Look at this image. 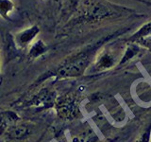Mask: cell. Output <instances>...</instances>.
<instances>
[{"label":"cell","instance_id":"obj_1","mask_svg":"<svg viewBox=\"0 0 151 142\" xmlns=\"http://www.w3.org/2000/svg\"><path fill=\"white\" fill-rule=\"evenodd\" d=\"M96 49V46L89 47L77 54L72 55L65 59L54 70V72H52V74L58 78H71L82 75L88 67Z\"/></svg>","mask_w":151,"mask_h":142},{"label":"cell","instance_id":"obj_2","mask_svg":"<svg viewBox=\"0 0 151 142\" xmlns=\"http://www.w3.org/2000/svg\"><path fill=\"white\" fill-rule=\"evenodd\" d=\"M56 108L59 116L66 120H71L77 117L78 113V106L77 101L73 96L66 95L60 98L56 102Z\"/></svg>","mask_w":151,"mask_h":142},{"label":"cell","instance_id":"obj_3","mask_svg":"<svg viewBox=\"0 0 151 142\" xmlns=\"http://www.w3.org/2000/svg\"><path fill=\"white\" fill-rule=\"evenodd\" d=\"M40 28L36 25L24 28L21 31L17 32L14 36V41H15L16 46L21 49L30 46L32 43L35 41L37 36L40 34Z\"/></svg>","mask_w":151,"mask_h":142},{"label":"cell","instance_id":"obj_4","mask_svg":"<svg viewBox=\"0 0 151 142\" xmlns=\"http://www.w3.org/2000/svg\"><path fill=\"white\" fill-rule=\"evenodd\" d=\"M116 14H117V12L113 11L111 8H109L108 6H106V5L97 4L88 12L87 20L99 21V20H102V19L108 18V17L114 16Z\"/></svg>","mask_w":151,"mask_h":142},{"label":"cell","instance_id":"obj_5","mask_svg":"<svg viewBox=\"0 0 151 142\" xmlns=\"http://www.w3.org/2000/svg\"><path fill=\"white\" fill-rule=\"evenodd\" d=\"M18 120V116L12 111L0 113V135L6 133L12 126L16 124Z\"/></svg>","mask_w":151,"mask_h":142},{"label":"cell","instance_id":"obj_6","mask_svg":"<svg viewBox=\"0 0 151 142\" xmlns=\"http://www.w3.org/2000/svg\"><path fill=\"white\" fill-rule=\"evenodd\" d=\"M31 130L29 129V126L26 124H14L6 132L9 138L12 139H21L29 135Z\"/></svg>","mask_w":151,"mask_h":142},{"label":"cell","instance_id":"obj_7","mask_svg":"<svg viewBox=\"0 0 151 142\" xmlns=\"http://www.w3.org/2000/svg\"><path fill=\"white\" fill-rule=\"evenodd\" d=\"M47 51V46L42 40H37L32 43L27 52V58L29 60H35L45 54Z\"/></svg>","mask_w":151,"mask_h":142},{"label":"cell","instance_id":"obj_8","mask_svg":"<svg viewBox=\"0 0 151 142\" xmlns=\"http://www.w3.org/2000/svg\"><path fill=\"white\" fill-rule=\"evenodd\" d=\"M14 12L15 4L13 0H0V17L7 21H11Z\"/></svg>","mask_w":151,"mask_h":142},{"label":"cell","instance_id":"obj_9","mask_svg":"<svg viewBox=\"0 0 151 142\" xmlns=\"http://www.w3.org/2000/svg\"><path fill=\"white\" fill-rule=\"evenodd\" d=\"M115 64V59L111 53L109 52H104L100 56L96 63V67L99 70H104L107 68L112 67Z\"/></svg>","mask_w":151,"mask_h":142},{"label":"cell","instance_id":"obj_10","mask_svg":"<svg viewBox=\"0 0 151 142\" xmlns=\"http://www.w3.org/2000/svg\"><path fill=\"white\" fill-rule=\"evenodd\" d=\"M140 51V47L137 46L136 44H130L127 46V49H126V52H125V54L124 56L122 57V60L120 62V64H125L127 63V62H129L130 59H132L133 57L138 53V52Z\"/></svg>","mask_w":151,"mask_h":142},{"label":"cell","instance_id":"obj_11","mask_svg":"<svg viewBox=\"0 0 151 142\" xmlns=\"http://www.w3.org/2000/svg\"><path fill=\"white\" fill-rule=\"evenodd\" d=\"M148 35H151V21L145 24L143 27H141L140 30L137 31L134 35H132L130 40L135 41L136 39H139V38L145 37V36H148Z\"/></svg>","mask_w":151,"mask_h":142},{"label":"cell","instance_id":"obj_12","mask_svg":"<svg viewBox=\"0 0 151 142\" xmlns=\"http://www.w3.org/2000/svg\"><path fill=\"white\" fill-rule=\"evenodd\" d=\"M133 42L139 44L140 46H143L144 47H145V49H147L148 50L151 51V35L139 38V39H136Z\"/></svg>","mask_w":151,"mask_h":142},{"label":"cell","instance_id":"obj_13","mask_svg":"<svg viewBox=\"0 0 151 142\" xmlns=\"http://www.w3.org/2000/svg\"><path fill=\"white\" fill-rule=\"evenodd\" d=\"M150 135H151V129L146 130L143 135H142L136 142H150Z\"/></svg>","mask_w":151,"mask_h":142},{"label":"cell","instance_id":"obj_14","mask_svg":"<svg viewBox=\"0 0 151 142\" xmlns=\"http://www.w3.org/2000/svg\"><path fill=\"white\" fill-rule=\"evenodd\" d=\"M78 0H71V3H72L73 6H76V4L78 3Z\"/></svg>","mask_w":151,"mask_h":142},{"label":"cell","instance_id":"obj_15","mask_svg":"<svg viewBox=\"0 0 151 142\" xmlns=\"http://www.w3.org/2000/svg\"><path fill=\"white\" fill-rule=\"evenodd\" d=\"M0 75H1V58H0Z\"/></svg>","mask_w":151,"mask_h":142}]
</instances>
